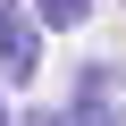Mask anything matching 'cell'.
Masks as SVG:
<instances>
[{"instance_id":"3957f363","label":"cell","mask_w":126,"mask_h":126,"mask_svg":"<svg viewBox=\"0 0 126 126\" xmlns=\"http://www.w3.org/2000/svg\"><path fill=\"white\" fill-rule=\"evenodd\" d=\"M76 126H118V109H109V101H101V76H93V93H84V101H76Z\"/></svg>"},{"instance_id":"277c9868","label":"cell","mask_w":126,"mask_h":126,"mask_svg":"<svg viewBox=\"0 0 126 126\" xmlns=\"http://www.w3.org/2000/svg\"><path fill=\"white\" fill-rule=\"evenodd\" d=\"M0 126H9V109H0Z\"/></svg>"},{"instance_id":"6da1fadb","label":"cell","mask_w":126,"mask_h":126,"mask_svg":"<svg viewBox=\"0 0 126 126\" xmlns=\"http://www.w3.org/2000/svg\"><path fill=\"white\" fill-rule=\"evenodd\" d=\"M42 59V17L25 9V0H0V67L9 76H34Z\"/></svg>"},{"instance_id":"7a4b0ae2","label":"cell","mask_w":126,"mask_h":126,"mask_svg":"<svg viewBox=\"0 0 126 126\" xmlns=\"http://www.w3.org/2000/svg\"><path fill=\"white\" fill-rule=\"evenodd\" d=\"M34 17H42L50 34H67V25H84V17H93V0H34Z\"/></svg>"}]
</instances>
